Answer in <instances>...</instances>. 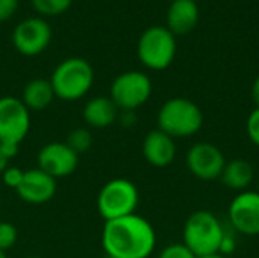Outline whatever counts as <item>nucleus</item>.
I'll list each match as a JSON object with an SVG mask.
<instances>
[{
	"label": "nucleus",
	"mask_w": 259,
	"mask_h": 258,
	"mask_svg": "<svg viewBox=\"0 0 259 258\" xmlns=\"http://www.w3.org/2000/svg\"><path fill=\"white\" fill-rule=\"evenodd\" d=\"M102 245L108 257L149 258L156 246L152 224L137 213L105 222Z\"/></svg>",
	"instance_id": "1"
},
{
	"label": "nucleus",
	"mask_w": 259,
	"mask_h": 258,
	"mask_svg": "<svg viewBox=\"0 0 259 258\" xmlns=\"http://www.w3.org/2000/svg\"><path fill=\"white\" fill-rule=\"evenodd\" d=\"M182 237V243L196 257H206L220 254L226 230L215 214L208 210H199L187 219Z\"/></svg>",
	"instance_id": "2"
},
{
	"label": "nucleus",
	"mask_w": 259,
	"mask_h": 258,
	"mask_svg": "<svg viewBox=\"0 0 259 258\" xmlns=\"http://www.w3.org/2000/svg\"><path fill=\"white\" fill-rule=\"evenodd\" d=\"M158 129L171 138L196 135L203 126V113L197 103L185 97H171L158 111Z\"/></svg>",
	"instance_id": "3"
},
{
	"label": "nucleus",
	"mask_w": 259,
	"mask_h": 258,
	"mask_svg": "<svg viewBox=\"0 0 259 258\" xmlns=\"http://www.w3.org/2000/svg\"><path fill=\"white\" fill-rule=\"evenodd\" d=\"M93 82L94 70L91 64L77 56L67 58L59 62L50 78L55 96L65 102L82 99L91 90Z\"/></svg>",
	"instance_id": "4"
},
{
	"label": "nucleus",
	"mask_w": 259,
	"mask_h": 258,
	"mask_svg": "<svg viewBox=\"0 0 259 258\" xmlns=\"http://www.w3.org/2000/svg\"><path fill=\"white\" fill-rule=\"evenodd\" d=\"M178 52L176 36L165 26L147 27L137 46V55L141 64L150 70H165L175 61Z\"/></svg>",
	"instance_id": "5"
},
{
	"label": "nucleus",
	"mask_w": 259,
	"mask_h": 258,
	"mask_svg": "<svg viewBox=\"0 0 259 258\" xmlns=\"http://www.w3.org/2000/svg\"><path fill=\"white\" fill-rule=\"evenodd\" d=\"M138 202L140 193L137 186L129 179L117 178L102 187L97 196V210L105 222H108L134 214Z\"/></svg>",
	"instance_id": "6"
},
{
	"label": "nucleus",
	"mask_w": 259,
	"mask_h": 258,
	"mask_svg": "<svg viewBox=\"0 0 259 258\" xmlns=\"http://www.w3.org/2000/svg\"><path fill=\"white\" fill-rule=\"evenodd\" d=\"M152 81L143 71H124L118 75L111 85L109 97L121 111H135L152 96Z\"/></svg>",
	"instance_id": "7"
},
{
	"label": "nucleus",
	"mask_w": 259,
	"mask_h": 258,
	"mask_svg": "<svg viewBox=\"0 0 259 258\" xmlns=\"http://www.w3.org/2000/svg\"><path fill=\"white\" fill-rule=\"evenodd\" d=\"M30 128V111L18 97H0V143L18 146Z\"/></svg>",
	"instance_id": "8"
},
{
	"label": "nucleus",
	"mask_w": 259,
	"mask_h": 258,
	"mask_svg": "<svg viewBox=\"0 0 259 258\" xmlns=\"http://www.w3.org/2000/svg\"><path fill=\"white\" fill-rule=\"evenodd\" d=\"M52 41L50 24L38 17L20 21L12 32V44L18 53L24 56H36L42 53Z\"/></svg>",
	"instance_id": "9"
},
{
	"label": "nucleus",
	"mask_w": 259,
	"mask_h": 258,
	"mask_svg": "<svg viewBox=\"0 0 259 258\" xmlns=\"http://www.w3.org/2000/svg\"><path fill=\"white\" fill-rule=\"evenodd\" d=\"M188 170L202 181L220 179L222 172L226 166L225 154L219 146L209 141H199L193 144L187 152Z\"/></svg>",
	"instance_id": "10"
},
{
	"label": "nucleus",
	"mask_w": 259,
	"mask_h": 258,
	"mask_svg": "<svg viewBox=\"0 0 259 258\" xmlns=\"http://www.w3.org/2000/svg\"><path fill=\"white\" fill-rule=\"evenodd\" d=\"M228 217L237 233L249 237L259 236V192H240L229 205Z\"/></svg>",
	"instance_id": "11"
},
{
	"label": "nucleus",
	"mask_w": 259,
	"mask_h": 258,
	"mask_svg": "<svg viewBox=\"0 0 259 258\" xmlns=\"http://www.w3.org/2000/svg\"><path fill=\"white\" fill-rule=\"evenodd\" d=\"M79 163V155L68 148L67 143L52 141L38 152V169L52 178H65L74 173Z\"/></svg>",
	"instance_id": "12"
},
{
	"label": "nucleus",
	"mask_w": 259,
	"mask_h": 258,
	"mask_svg": "<svg viewBox=\"0 0 259 258\" xmlns=\"http://www.w3.org/2000/svg\"><path fill=\"white\" fill-rule=\"evenodd\" d=\"M21 201L27 204H46L56 193V179L41 169L24 170V176L15 190Z\"/></svg>",
	"instance_id": "13"
},
{
	"label": "nucleus",
	"mask_w": 259,
	"mask_h": 258,
	"mask_svg": "<svg viewBox=\"0 0 259 258\" xmlns=\"http://www.w3.org/2000/svg\"><path fill=\"white\" fill-rule=\"evenodd\" d=\"M178 149L175 138L162 132L161 129L150 131L143 141V155L153 167H167L176 158Z\"/></svg>",
	"instance_id": "14"
},
{
	"label": "nucleus",
	"mask_w": 259,
	"mask_h": 258,
	"mask_svg": "<svg viewBox=\"0 0 259 258\" xmlns=\"http://www.w3.org/2000/svg\"><path fill=\"white\" fill-rule=\"evenodd\" d=\"M199 21V6L194 0H173L167 11V29L175 35L190 33Z\"/></svg>",
	"instance_id": "15"
},
{
	"label": "nucleus",
	"mask_w": 259,
	"mask_h": 258,
	"mask_svg": "<svg viewBox=\"0 0 259 258\" xmlns=\"http://www.w3.org/2000/svg\"><path fill=\"white\" fill-rule=\"evenodd\" d=\"M82 116L88 126L103 129L115 123V120L118 119V108L111 97L99 96L87 102Z\"/></svg>",
	"instance_id": "16"
},
{
	"label": "nucleus",
	"mask_w": 259,
	"mask_h": 258,
	"mask_svg": "<svg viewBox=\"0 0 259 258\" xmlns=\"http://www.w3.org/2000/svg\"><path fill=\"white\" fill-rule=\"evenodd\" d=\"M253 178H255L253 166L243 158L226 161V166L220 176L225 187L235 190V192L247 190V187L253 182Z\"/></svg>",
	"instance_id": "17"
},
{
	"label": "nucleus",
	"mask_w": 259,
	"mask_h": 258,
	"mask_svg": "<svg viewBox=\"0 0 259 258\" xmlns=\"http://www.w3.org/2000/svg\"><path fill=\"white\" fill-rule=\"evenodd\" d=\"M55 91L47 79H32L26 84L21 94V102L26 105L29 111H42L46 109L55 99Z\"/></svg>",
	"instance_id": "18"
},
{
	"label": "nucleus",
	"mask_w": 259,
	"mask_h": 258,
	"mask_svg": "<svg viewBox=\"0 0 259 258\" xmlns=\"http://www.w3.org/2000/svg\"><path fill=\"white\" fill-rule=\"evenodd\" d=\"M68 148H71L77 155L90 151V148L93 146V135L88 129L85 128H76L73 129L68 137H67V141Z\"/></svg>",
	"instance_id": "19"
},
{
	"label": "nucleus",
	"mask_w": 259,
	"mask_h": 258,
	"mask_svg": "<svg viewBox=\"0 0 259 258\" xmlns=\"http://www.w3.org/2000/svg\"><path fill=\"white\" fill-rule=\"evenodd\" d=\"M30 3L41 15H59L71 6L73 0H30Z\"/></svg>",
	"instance_id": "20"
},
{
	"label": "nucleus",
	"mask_w": 259,
	"mask_h": 258,
	"mask_svg": "<svg viewBox=\"0 0 259 258\" xmlns=\"http://www.w3.org/2000/svg\"><path fill=\"white\" fill-rule=\"evenodd\" d=\"M17 228L9 222H0V251H8L17 243Z\"/></svg>",
	"instance_id": "21"
},
{
	"label": "nucleus",
	"mask_w": 259,
	"mask_h": 258,
	"mask_svg": "<svg viewBox=\"0 0 259 258\" xmlns=\"http://www.w3.org/2000/svg\"><path fill=\"white\" fill-rule=\"evenodd\" d=\"M158 258H197L184 243H170L167 245Z\"/></svg>",
	"instance_id": "22"
},
{
	"label": "nucleus",
	"mask_w": 259,
	"mask_h": 258,
	"mask_svg": "<svg viewBox=\"0 0 259 258\" xmlns=\"http://www.w3.org/2000/svg\"><path fill=\"white\" fill-rule=\"evenodd\" d=\"M23 176H24V170H21L17 166H8V169L2 175V179H3V182H5L6 187L17 190L18 186L23 181Z\"/></svg>",
	"instance_id": "23"
},
{
	"label": "nucleus",
	"mask_w": 259,
	"mask_h": 258,
	"mask_svg": "<svg viewBox=\"0 0 259 258\" xmlns=\"http://www.w3.org/2000/svg\"><path fill=\"white\" fill-rule=\"evenodd\" d=\"M246 131H247V137L249 140L259 148V108L256 106L247 117V123H246Z\"/></svg>",
	"instance_id": "24"
},
{
	"label": "nucleus",
	"mask_w": 259,
	"mask_h": 258,
	"mask_svg": "<svg viewBox=\"0 0 259 258\" xmlns=\"http://www.w3.org/2000/svg\"><path fill=\"white\" fill-rule=\"evenodd\" d=\"M18 154V146L3 144L0 143V176L9 166V160H12Z\"/></svg>",
	"instance_id": "25"
},
{
	"label": "nucleus",
	"mask_w": 259,
	"mask_h": 258,
	"mask_svg": "<svg viewBox=\"0 0 259 258\" xmlns=\"http://www.w3.org/2000/svg\"><path fill=\"white\" fill-rule=\"evenodd\" d=\"M18 8V0H0V23L8 21Z\"/></svg>",
	"instance_id": "26"
},
{
	"label": "nucleus",
	"mask_w": 259,
	"mask_h": 258,
	"mask_svg": "<svg viewBox=\"0 0 259 258\" xmlns=\"http://www.w3.org/2000/svg\"><path fill=\"white\" fill-rule=\"evenodd\" d=\"M252 97H253V102L255 105L259 108V75L256 76L253 85H252Z\"/></svg>",
	"instance_id": "27"
},
{
	"label": "nucleus",
	"mask_w": 259,
	"mask_h": 258,
	"mask_svg": "<svg viewBox=\"0 0 259 258\" xmlns=\"http://www.w3.org/2000/svg\"><path fill=\"white\" fill-rule=\"evenodd\" d=\"M199 258H226L222 254H212V255H206V257H199Z\"/></svg>",
	"instance_id": "28"
},
{
	"label": "nucleus",
	"mask_w": 259,
	"mask_h": 258,
	"mask_svg": "<svg viewBox=\"0 0 259 258\" xmlns=\"http://www.w3.org/2000/svg\"><path fill=\"white\" fill-rule=\"evenodd\" d=\"M0 258H8L6 257V252H5V251H0Z\"/></svg>",
	"instance_id": "29"
},
{
	"label": "nucleus",
	"mask_w": 259,
	"mask_h": 258,
	"mask_svg": "<svg viewBox=\"0 0 259 258\" xmlns=\"http://www.w3.org/2000/svg\"><path fill=\"white\" fill-rule=\"evenodd\" d=\"M26 258H38V257H26Z\"/></svg>",
	"instance_id": "30"
},
{
	"label": "nucleus",
	"mask_w": 259,
	"mask_h": 258,
	"mask_svg": "<svg viewBox=\"0 0 259 258\" xmlns=\"http://www.w3.org/2000/svg\"><path fill=\"white\" fill-rule=\"evenodd\" d=\"M106 258H115V257H108V255H106Z\"/></svg>",
	"instance_id": "31"
},
{
	"label": "nucleus",
	"mask_w": 259,
	"mask_h": 258,
	"mask_svg": "<svg viewBox=\"0 0 259 258\" xmlns=\"http://www.w3.org/2000/svg\"><path fill=\"white\" fill-rule=\"evenodd\" d=\"M194 2H196V0H194Z\"/></svg>",
	"instance_id": "32"
},
{
	"label": "nucleus",
	"mask_w": 259,
	"mask_h": 258,
	"mask_svg": "<svg viewBox=\"0 0 259 258\" xmlns=\"http://www.w3.org/2000/svg\"><path fill=\"white\" fill-rule=\"evenodd\" d=\"M258 192H259V190H258Z\"/></svg>",
	"instance_id": "33"
}]
</instances>
